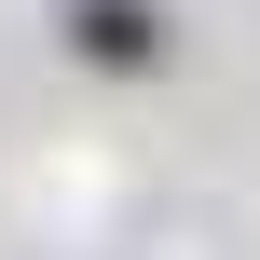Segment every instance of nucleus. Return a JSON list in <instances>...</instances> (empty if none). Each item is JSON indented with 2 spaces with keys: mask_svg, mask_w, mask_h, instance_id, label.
<instances>
[{
  "mask_svg": "<svg viewBox=\"0 0 260 260\" xmlns=\"http://www.w3.org/2000/svg\"><path fill=\"white\" fill-rule=\"evenodd\" d=\"M55 27H69V55H82V69H123V82H137V69H165V14H151V0H69Z\"/></svg>",
  "mask_w": 260,
  "mask_h": 260,
  "instance_id": "1",
  "label": "nucleus"
}]
</instances>
